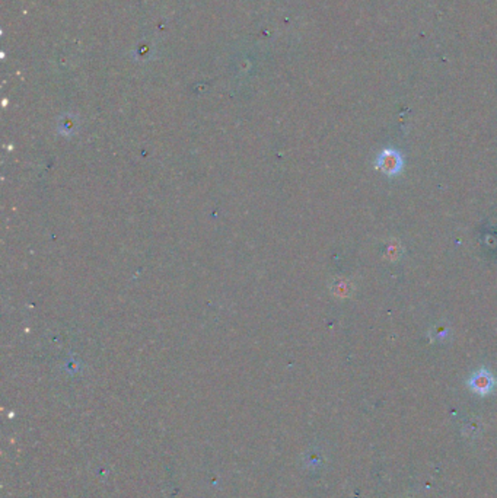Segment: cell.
Segmentation results:
<instances>
[{
	"label": "cell",
	"instance_id": "obj_2",
	"mask_svg": "<svg viewBox=\"0 0 497 498\" xmlns=\"http://www.w3.org/2000/svg\"><path fill=\"white\" fill-rule=\"evenodd\" d=\"M467 384H468L472 392H476V393L484 396V395H489V393H492L494 391L497 380H496L494 375L489 369L481 367L480 370H477L468 379Z\"/></svg>",
	"mask_w": 497,
	"mask_h": 498
},
{
	"label": "cell",
	"instance_id": "obj_1",
	"mask_svg": "<svg viewBox=\"0 0 497 498\" xmlns=\"http://www.w3.org/2000/svg\"><path fill=\"white\" fill-rule=\"evenodd\" d=\"M375 168L388 176H397L403 172L404 157L398 150L392 149V147H387V149H383L378 155Z\"/></svg>",
	"mask_w": 497,
	"mask_h": 498
}]
</instances>
